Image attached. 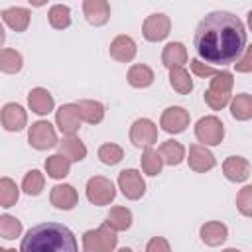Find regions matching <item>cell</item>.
Wrapping results in <instances>:
<instances>
[{
  "instance_id": "1",
  "label": "cell",
  "mask_w": 252,
  "mask_h": 252,
  "mask_svg": "<svg viewBox=\"0 0 252 252\" xmlns=\"http://www.w3.org/2000/svg\"><path fill=\"white\" fill-rule=\"evenodd\" d=\"M248 41L246 28L242 20L230 12H211L207 14L193 35L195 51L201 59L213 65L234 63L244 51Z\"/></svg>"
},
{
  "instance_id": "2",
  "label": "cell",
  "mask_w": 252,
  "mask_h": 252,
  "mask_svg": "<svg viewBox=\"0 0 252 252\" xmlns=\"http://www.w3.org/2000/svg\"><path fill=\"white\" fill-rule=\"evenodd\" d=\"M22 252H75V234L59 222H41L32 226L20 244Z\"/></svg>"
},
{
  "instance_id": "3",
  "label": "cell",
  "mask_w": 252,
  "mask_h": 252,
  "mask_svg": "<svg viewBox=\"0 0 252 252\" xmlns=\"http://www.w3.org/2000/svg\"><path fill=\"white\" fill-rule=\"evenodd\" d=\"M118 244L116 230L106 222L98 228H91L83 234V250L85 252H112Z\"/></svg>"
},
{
  "instance_id": "4",
  "label": "cell",
  "mask_w": 252,
  "mask_h": 252,
  "mask_svg": "<svg viewBox=\"0 0 252 252\" xmlns=\"http://www.w3.org/2000/svg\"><path fill=\"white\" fill-rule=\"evenodd\" d=\"M195 138L203 146H219L224 138V124L217 116H203L195 124Z\"/></svg>"
},
{
  "instance_id": "5",
  "label": "cell",
  "mask_w": 252,
  "mask_h": 252,
  "mask_svg": "<svg viewBox=\"0 0 252 252\" xmlns=\"http://www.w3.org/2000/svg\"><path fill=\"white\" fill-rule=\"evenodd\" d=\"M87 199L96 205V207H104V205H110L116 197V189H114V183L108 179V177H102V175H94L87 181Z\"/></svg>"
},
{
  "instance_id": "6",
  "label": "cell",
  "mask_w": 252,
  "mask_h": 252,
  "mask_svg": "<svg viewBox=\"0 0 252 252\" xmlns=\"http://www.w3.org/2000/svg\"><path fill=\"white\" fill-rule=\"evenodd\" d=\"M28 142L35 150H49L57 146V134H55L53 124H49L47 120L33 122L28 130Z\"/></svg>"
},
{
  "instance_id": "7",
  "label": "cell",
  "mask_w": 252,
  "mask_h": 252,
  "mask_svg": "<svg viewBox=\"0 0 252 252\" xmlns=\"http://www.w3.org/2000/svg\"><path fill=\"white\" fill-rule=\"evenodd\" d=\"M118 187L130 201H138L146 193V181L138 169H122L118 173Z\"/></svg>"
},
{
  "instance_id": "8",
  "label": "cell",
  "mask_w": 252,
  "mask_h": 252,
  "mask_svg": "<svg viewBox=\"0 0 252 252\" xmlns=\"http://www.w3.org/2000/svg\"><path fill=\"white\" fill-rule=\"evenodd\" d=\"M130 142L136 148H152L158 142V126L150 118H138L130 126Z\"/></svg>"
},
{
  "instance_id": "9",
  "label": "cell",
  "mask_w": 252,
  "mask_h": 252,
  "mask_svg": "<svg viewBox=\"0 0 252 252\" xmlns=\"http://www.w3.org/2000/svg\"><path fill=\"white\" fill-rule=\"evenodd\" d=\"M189 122H191V116H189V112L183 106H169V108H165L161 112V118H159V126L167 134H181V132H185Z\"/></svg>"
},
{
  "instance_id": "10",
  "label": "cell",
  "mask_w": 252,
  "mask_h": 252,
  "mask_svg": "<svg viewBox=\"0 0 252 252\" xmlns=\"http://www.w3.org/2000/svg\"><path fill=\"white\" fill-rule=\"evenodd\" d=\"M171 20L165 14H150L142 24V33L148 41H161L169 35Z\"/></svg>"
},
{
  "instance_id": "11",
  "label": "cell",
  "mask_w": 252,
  "mask_h": 252,
  "mask_svg": "<svg viewBox=\"0 0 252 252\" xmlns=\"http://www.w3.org/2000/svg\"><path fill=\"white\" fill-rule=\"evenodd\" d=\"M81 114H79V108L75 102H67V104H61L55 112V124L57 128L61 130L63 136L67 134H77L79 128H81Z\"/></svg>"
},
{
  "instance_id": "12",
  "label": "cell",
  "mask_w": 252,
  "mask_h": 252,
  "mask_svg": "<svg viewBox=\"0 0 252 252\" xmlns=\"http://www.w3.org/2000/svg\"><path fill=\"white\" fill-rule=\"evenodd\" d=\"M0 124H2L4 130H8V132H20V130H24L26 124H28V114H26V110H24L20 104L8 102V104H4L2 110H0Z\"/></svg>"
},
{
  "instance_id": "13",
  "label": "cell",
  "mask_w": 252,
  "mask_h": 252,
  "mask_svg": "<svg viewBox=\"0 0 252 252\" xmlns=\"http://www.w3.org/2000/svg\"><path fill=\"white\" fill-rule=\"evenodd\" d=\"M187 161H189V167L197 173H205V171H209L217 165V159H215L213 152L207 150V146H203V144H191L189 146Z\"/></svg>"
},
{
  "instance_id": "14",
  "label": "cell",
  "mask_w": 252,
  "mask_h": 252,
  "mask_svg": "<svg viewBox=\"0 0 252 252\" xmlns=\"http://www.w3.org/2000/svg\"><path fill=\"white\" fill-rule=\"evenodd\" d=\"M83 14L91 26H104L110 20L108 0H83Z\"/></svg>"
},
{
  "instance_id": "15",
  "label": "cell",
  "mask_w": 252,
  "mask_h": 252,
  "mask_svg": "<svg viewBox=\"0 0 252 252\" xmlns=\"http://www.w3.org/2000/svg\"><path fill=\"white\" fill-rule=\"evenodd\" d=\"M49 201H51V205H53L55 209H59V211H71V209L77 205L79 195H77V189H75L73 185H69V183H59V185H55V187L51 189Z\"/></svg>"
},
{
  "instance_id": "16",
  "label": "cell",
  "mask_w": 252,
  "mask_h": 252,
  "mask_svg": "<svg viewBox=\"0 0 252 252\" xmlns=\"http://www.w3.org/2000/svg\"><path fill=\"white\" fill-rule=\"evenodd\" d=\"M222 173L232 183H242L250 175V161L242 156H230L222 163Z\"/></svg>"
},
{
  "instance_id": "17",
  "label": "cell",
  "mask_w": 252,
  "mask_h": 252,
  "mask_svg": "<svg viewBox=\"0 0 252 252\" xmlns=\"http://www.w3.org/2000/svg\"><path fill=\"white\" fill-rule=\"evenodd\" d=\"M136 51H138L136 41L130 35H116L110 41V47H108L110 57L120 61V63H130L136 57Z\"/></svg>"
},
{
  "instance_id": "18",
  "label": "cell",
  "mask_w": 252,
  "mask_h": 252,
  "mask_svg": "<svg viewBox=\"0 0 252 252\" xmlns=\"http://www.w3.org/2000/svg\"><path fill=\"white\" fill-rule=\"evenodd\" d=\"M28 106L32 108V112H35L39 116H45V114H49L53 110L55 100H53V96H51V93L47 89L35 87L28 94Z\"/></svg>"
},
{
  "instance_id": "19",
  "label": "cell",
  "mask_w": 252,
  "mask_h": 252,
  "mask_svg": "<svg viewBox=\"0 0 252 252\" xmlns=\"http://www.w3.org/2000/svg\"><path fill=\"white\" fill-rule=\"evenodd\" d=\"M57 146H59V154H63L71 163L73 161H83L87 158V146L75 134L63 136V140L57 142Z\"/></svg>"
},
{
  "instance_id": "20",
  "label": "cell",
  "mask_w": 252,
  "mask_h": 252,
  "mask_svg": "<svg viewBox=\"0 0 252 252\" xmlns=\"http://www.w3.org/2000/svg\"><path fill=\"white\" fill-rule=\"evenodd\" d=\"M2 20H4V24L10 30H14V32H26L28 26H30V20H32V12L28 8H20V6L6 8L2 12Z\"/></svg>"
},
{
  "instance_id": "21",
  "label": "cell",
  "mask_w": 252,
  "mask_h": 252,
  "mask_svg": "<svg viewBox=\"0 0 252 252\" xmlns=\"http://www.w3.org/2000/svg\"><path fill=\"white\" fill-rule=\"evenodd\" d=\"M199 234L207 246H220L228 238V228H226V224H222L219 220H211L201 226Z\"/></svg>"
},
{
  "instance_id": "22",
  "label": "cell",
  "mask_w": 252,
  "mask_h": 252,
  "mask_svg": "<svg viewBox=\"0 0 252 252\" xmlns=\"http://www.w3.org/2000/svg\"><path fill=\"white\" fill-rule=\"evenodd\" d=\"M187 47L181 41H171L163 47L161 51V63L163 67L171 69V67H183L187 63Z\"/></svg>"
},
{
  "instance_id": "23",
  "label": "cell",
  "mask_w": 252,
  "mask_h": 252,
  "mask_svg": "<svg viewBox=\"0 0 252 252\" xmlns=\"http://www.w3.org/2000/svg\"><path fill=\"white\" fill-rule=\"evenodd\" d=\"M158 154H159V158H161V161L165 165H179L185 159V148L179 142H175V140L161 142Z\"/></svg>"
},
{
  "instance_id": "24",
  "label": "cell",
  "mask_w": 252,
  "mask_h": 252,
  "mask_svg": "<svg viewBox=\"0 0 252 252\" xmlns=\"http://www.w3.org/2000/svg\"><path fill=\"white\" fill-rule=\"evenodd\" d=\"M126 79H128V83H130L134 89H146V87H150V85L154 83L156 77H154V71H152L148 65L136 63V65H132V67L128 69Z\"/></svg>"
},
{
  "instance_id": "25",
  "label": "cell",
  "mask_w": 252,
  "mask_h": 252,
  "mask_svg": "<svg viewBox=\"0 0 252 252\" xmlns=\"http://www.w3.org/2000/svg\"><path fill=\"white\" fill-rule=\"evenodd\" d=\"M81 114V120H85L87 124H98L104 118V104L98 100H79L75 102Z\"/></svg>"
},
{
  "instance_id": "26",
  "label": "cell",
  "mask_w": 252,
  "mask_h": 252,
  "mask_svg": "<svg viewBox=\"0 0 252 252\" xmlns=\"http://www.w3.org/2000/svg\"><path fill=\"white\" fill-rule=\"evenodd\" d=\"M71 171V161L63 154H53L45 159V173L51 179H63Z\"/></svg>"
},
{
  "instance_id": "27",
  "label": "cell",
  "mask_w": 252,
  "mask_h": 252,
  "mask_svg": "<svg viewBox=\"0 0 252 252\" xmlns=\"http://www.w3.org/2000/svg\"><path fill=\"white\" fill-rule=\"evenodd\" d=\"M169 85L179 94H189L193 91V79L189 77L185 67H171L169 69Z\"/></svg>"
},
{
  "instance_id": "28",
  "label": "cell",
  "mask_w": 252,
  "mask_h": 252,
  "mask_svg": "<svg viewBox=\"0 0 252 252\" xmlns=\"http://www.w3.org/2000/svg\"><path fill=\"white\" fill-rule=\"evenodd\" d=\"M230 114L234 120L246 122L252 118V96L248 93H240L230 102Z\"/></svg>"
},
{
  "instance_id": "29",
  "label": "cell",
  "mask_w": 252,
  "mask_h": 252,
  "mask_svg": "<svg viewBox=\"0 0 252 252\" xmlns=\"http://www.w3.org/2000/svg\"><path fill=\"white\" fill-rule=\"evenodd\" d=\"M106 224L110 228H114L116 232L128 230L132 226V211L126 207H112L108 217H106Z\"/></svg>"
},
{
  "instance_id": "30",
  "label": "cell",
  "mask_w": 252,
  "mask_h": 252,
  "mask_svg": "<svg viewBox=\"0 0 252 252\" xmlns=\"http://www.w3.org/2000/svg\"><path fill=\"white\" fill-rule=\"evenodd\" d=\"M24 67V57L16 49H0V71L8 75L20 73Z\"/></svg>"
},
{
  "instance_id": "31",
  "label": "cell",
  "mask_w": 252,
  "mask_h": 252,
  "mask_svg": "<svg viewBox=\"0 0 252 252\" xmlns=\"http://www.w3.org/2000/svg\"><path fill=\"white\" fill-rule=\"evenodd\" d=\"M47 20H49V26L55 28V30H65L71 26V8L65 6V4H55L49 8L47 12Z\"/></svg>"
},
{
  "instance_id": "32",
  "label": "cell",
  "mask_w": 252,
  "mask_h": 252,
  "mask_svg": "<svg viewBox=\"0 0 252 252\" xmlns=\"http://www.w3.org/2000/svg\"><path fill=\"white\" fill-rule=\"evenodd\" d=\"M140 165H142V171H144L146 175H152V177H154V175L161 173L163 161H161V158H159V154H158L156 150L144 148L142 158H140Z\"/></svg>"
},
{
  "instance_id": "33",
  "label": "cell",
  "mask_w": 252,
  "mask_h": 252,
  "mask_svg": "<svg viewBox=\"0 0 252 252\" xmlns=\"http://www.w3.org/2000/svg\"><path fill=\"white\" fill-rule=\"evenodd\" d=\"M43 187H45V175L39 169H32V171L26 173V177L22 181V189H24L26 195L35 197L43 191Z\"/></svg>"
},
{
  "instance_id": "34",
  "label": "cell",
  "mask_w": 252,
  "mask_h": 252,
  "mask_svg": "<svg viewBox=\"0 0 252 252\" xmlns=\"http://www.w3.org/2000/svg\"><path fill=\"white\" fill-rule=\"evenodd\" d=\"M20 189L10 177H0V207H14L18 203Z\"/></svg>"
},
{
  "instance_id": "35",
  "label": "cell",
  "mask_w": 252,
  "mask_h": 252,
  "mask_svg": "<svg viewBox=\"0 0 252 252\" xmlns=\"http://www.w3.org/2000/svg\"><path fill=\"white\" fill-rule=\"evenodd\" d=\"M22 234V222L12 215H0V238L16 240Z\"/></svg>"
},
{
  "instance_id": "36",
  "label": "cell",
  "mask_w": 252,
  "mask_h": 252,
  "mask_svg": "<svg viewBox=\"0 0 252 252\" xmlns=\"http://www.w3.org/2000/svg\"><path fill=\"white\" fill-rule=\"evenodd\" d=\"M98 159L104 163V165H116L122 158H124V152H122V148L118 146V144H102L100 148H98Z\"/></svg>"
},
{
  "instance_id": "37",
  "label": "cell",
  "mask_w": 252,
  "mask_h": 252,
  "mask_svg": "<svg viewBox=\"0 0 252 252\" xmlns=\"http://www.w3.org/2000/svg\"><path fill=\"white\" fill-rule=\"evenodd\" d=\"M232 85H234V77H232L230 71H217L211 79L209 91H213V93H230Z\"/></svg>"
},
{
  "instance_id": "38",
  "label": "cell",
  "mask_w": 252,
  "mask_h": 252,
  "mask_svg": "<svg viewBox=\"0 0 252 252\" xmlns=\"http://www.w3.org/2000/svg\"><path fill=\"white\" fill-rule=\"evenodd\" d=\"M236 209L242 217H252V185H244L236 195Z\"/></svg>"
},
{
  "instance_id": "39",
  "label": "cell",
  "mask_w": 252,
  "mask_h": 252,
  "mask_svg": "<svg viewBox=\"0 0 252 252\" xmlns=\"http://www.w3.org/2000/svg\"><path fill=\"white\" fill-rule=\"evenodd\" d=\"M205 102L209 104V108L213 110H222L228 102H230V93H213V91H205Z\"/></svg>"
},
{
  "instance_id": "40",
  "label": "cell",
  "mask_w": 252,
  "mask_h": 252,
  "mask_svg": "<svg viewBox=\"0 0 252 252\" xmlns=\"http://www.w3.org/2000/svg\"><path fill=\"white\" fill-rule=\"evenodd\" d=\"M234 65H236V71H240V73H250V71H252V47L246 45Z\"/></svg>"
},
{
  "instance_id": "41",
  "label": "cell",
  "mask_w": 252,
  "mask_h": 252,
  "mask_svg": "<svg viewBox=\"0 0 252 252\" xmlns=\"http://www.w3.org/2000/svg\"><path fill=\"white\" fill-rule=\"evenodd\" d=\"M189 65H191V71H193L197 77H213V75L217 73V69H213V67L205 65L201 59H191V61H189Z\"/></svg>"
},
{
  "instance_id": "42",
  "label": "cell",
  "mask_w": 252,
  "mask_h": 252,
  "mask_svg": "<svg viewBox=\"0 0 252 252\" xmlns=\"http://www.w3.org/2000/svg\"><path fill=\"white\" fill-rule=\"evenodd\" d=\"M169 242L165 240V238H161V236H156V238H152L148 244H146V250L148 252H169Z\"/></svg>"
},
{
  "instance_id": "43",
  "label": "cell",
  "mask_w": 252,
  "mask_h": 252,
  "mask_svg": "<svg viewBox=\"0 0 252 252\" xmlns=\"http://www.w3.org/2000/svg\"><path fill=\"white\" fill-rule=\"evenodd\" d=\"M28 2H30L33 8H41V6H45V4H47V0H28Z\"/></svg>"
},
{
  "instance_id": "44",
  "label": "cell",
  "mask_w": 252,
  "mask_h": 252,
  "mask_svg": "<svg viewBox=\"0 0 252 252\" xmlns=\"http://www.w3.org/2000/svg\"><path fill=\"white\" fill-rule=\"evenodd\" d=\"M4 41H6V33H4V28H2V24H0V47L4 45Z\"/></svg>"
}]
</instances>
